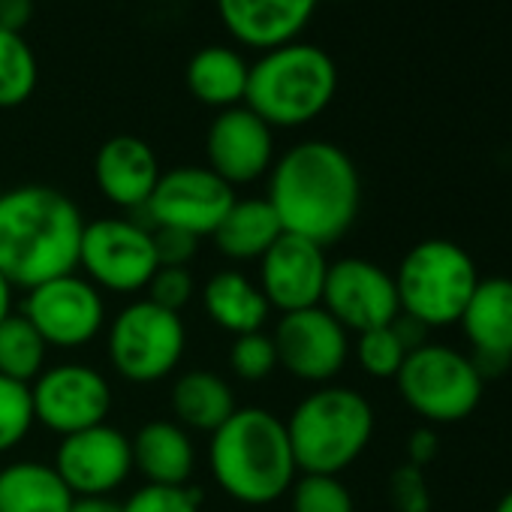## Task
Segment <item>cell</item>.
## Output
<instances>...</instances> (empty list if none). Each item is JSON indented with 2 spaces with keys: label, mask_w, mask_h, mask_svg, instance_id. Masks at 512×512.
<instances>
[{
  "label": "cell",
  "mask_w": 512,
  "mask_h": 512,
  "mask_svg": "<svg viewBox=\"0 0 512 512\" xmlns=\"http://www.w3.org/2000/svg\"><path fill=\"white\" fill-rule=\"evenodd\" d=\"M437 452H440V440H437L434 428L422 425V428H416V431L407 437V464L425 470V467L437 458Z\"/></svg>",
  "instance_id": "obj_37"
},
{
  "label": "cell",
  "mask_w": 512,
  "mask_h": 512,
  "mask_svg": "<svg viewBox=\"0 0 512 512\" xmlns=\"http://www.w3.org/2000/svg\"><path fill=\"white\" fill-rule=\"evenodd\" d=\"M79 269L100 293L133 296L148 290L160 269L151 226L130 217H100L85 223Z\"/></svg>",
  "instance_id": "obj_9"
},
{
  "label": "cell",
  "mask_w": 512,
  "mask_h": 512,
  "mask_svg": "<svg viewBox=\"0 0 512 512\" xmlns=\"http://www.w3.org/2000/svg\"><path fill=\"white\" fill-rule=\"evenodd\" d=\"M389 500L395 512H431V491L425 482V470L413 464H401L389 476Z\"/></svg>",
  "instance_id": "obj_34"
},
{
  "label": "cell",
  "mask_w": 512,
  "mask_h": 512,
  "mask_svg": "<svg viewBox=\"0 0 512 512\" xmlns=\"http://www.w3.org/2000/svg\"><path fill=\"white\" fill-rule=\"evenodd\" d=\"M266 199L284 232L329 247L341 241L359 217L362 178L341 145L305 139L275 157Z\"/></svg>",
  "instance_id": "obj_1"
},
{
  "label": "cell",
  "mask_w": 512,
  "mask_h": 512,
  "mask_svg": "<svg viewBox=\"0 0 512 512\" xmlns=\"http://www.w3.org/2000/svg\"><path fill=\"white\" fill-rule=\"evenodd\" d=\"M112 401L106 374L82 362L52 365L31 383L34 419L61 437L109 422Z\"/></svg>",
  "instance_id": "obj_12"
},
{
  "label": "cell",
  "mask_w": 512,
  "mask_h": 512,
  "mask_svg": "<svg viewBox=\"0 0 512 512\" xmlns=\"http://www.w3.org/2000/svg\"><path fill=\"white\" fill-rule=\"evenodd\" d=\"M482 377L512 362V278H479L458 320Z\"/></svg>",
  "instance_id": "obj_18"
},
{
  "label": "cell",
  "mask_w": 512,
  "mask_h": 512,
  "mask_svg": "<svg viewBox=\"0 0 512 512\" xmlns=\"http://www.w3.org/2000/svg\"><path fill=\"white\" fill-rule=\"evenodd\" d=\"M154 232V250L157 263L172 269H190L193 256L199 253V238L178 232V229H151Z\"/></svg>",
  "instance_id": "obj_36"
},
{
  "label": "cell",
  "mask_w": 512,
  "mask_h": 512,
  "mask_svg": "<svg viewBox=\"0 0 512 512\" xmlns=\"http://www.w3.org/2000/svg\"><path fill=\"white\" fill-rule=\"evenodd\" d=\"M284 425L302 473L341 476L368 449L377 416L362 392L326 383L308 392Z\"/></svg>",
  "instance_id": "obj_5"
},
{
  "label": "cell",
  "mask_w": 512,
  "mask_h": 512,
  "mask_svg": "<svg viewBox=\"0 0 512 512\" xmlns=\"http://www.w3.org/2000/svg\"><path fill=\"white\" fill-rule=\"evenodd\" d=\"M338 94V67L314 43H287L250 64L244 106L272 130H293L317 121Z\"/></svg>",
  "instance_id": "obj_4"
},
{
  "label": "cell",
  "mask_w": 512,
  "mask_h": 512,
  "mask_svg": "<svg viewBox=\"0 0 512 512\" xmlns=\"http://www.w3.org/2000/svg\"><path fill=\"white\" fill-rule=\"evenodd\" d=\"M320 305L356 335L392 326L401 317L395 278L365 256H341L329 263Z\"/></svg>",
  "instance_id": "obj_14"
},
{
  "label": "cell",
  "mask_w": 512,
  "mask_h": 512,
  "mask_svg": "<svg viewBox=\"0 0 512 512\" xmlns=\"http://www.w3.org/2000/svg\"><path fill=\"white\" fill-rule=\"evenodd\" d=\"M353 353H356V362L359 368L374 377V380H395L407 353H410V344L404 341L401 329H398V320L392 326H380V329H368V332H359L356 335V344H353Z\"/></svg>",
  "instance_id": "obj_29"
},
{
  "label": "cell",
  "mask_w": 512,
  "mask_h": 512,
  "mask_svg": "<svg viewBox=\"0 0 512 512\" xmlns=\"http://www.w3.org/2000/svg\"><path fill=\"white\" fill-rule=\"evenodd\" d=\"M217 16L232 40L247 49H278L308 28L320 0H214Z\"/></svg>",
  "instance_id": "obj_19"
},
{
  "label": "cell",
  "mask_w": 512,
  "mask_h": 512,
  "mask_svg": "<svg viewBox=\"0 0 512 512\" xmlns=\"http://www.w3.org/2000/svg\"><path fill=\"white\" fill-rule=\"evenodd\" d=\"M40 82V64L22 34L0 31V109L28 103Z\"/></svg>",
  "instance_id": "obj_28"
},
{
  "label": "cell",
  "mask_w": 512,
  "mask_h": 512,
  "mask_svg": "<svg viewBox=\"0 0 512 512\" xmlns=\"http://www.w3.org/2000/svg\"><path fill=\"white\" fill-rule=\"evenodd\" d=\"M202 308H205V317L217 329L229 332L232 338L263 332L269 323V314H272V305L266 302L260 284L235 269L214 272L205 281Z\"/></svg>",
  "instance_id": "obj_22"
},
{
  "label": "cell",
  "mask_w": 512,
  "mask_h": 512,
  "mask_svg": "<svg viewBox=\"0 0 512 512\" xmlns=\"http://www.w3.org/2000/svg\"><path fill=\"white\" fill-rule=\"evenodd\" d=\"M196 293V281L190 275V269H172V266H160L148 284V296L154 305L166 308V311H175L181 314L184 305H190Z\"/></svg>",
  "instance_id": "obj_35"
},
{
  "label": "cell",
  "mask_w": 512,
  "mask_h": 512,
  "mask_svg": "<svg viewBox=\"0 0 512 512\" xmlns=\"http://www.w3.org/2000/svg\"><path fill=\"white\" fill-rule=\"evenodd\" d=\"M0 196H4V184H0Z\"/></svg>",
  "instance_id": "obj_42"
},
{
  "label": "cell",
  "mask_w": 512,
  "mask_h": 512,
  "mask_svg": "<svg viewBox=\"0 0 512 512\" xmlns=\"http://www.w3.org/2000/svg\"><path fill=\"white\" fill-rule=\"evenodd\" d=\"M169 404L181 428L202 431V434H214L238 410L232 386L220 374L202 371V368L184 371L172 383Z\"/></svg>",
  "instance_id": "obj_25"
},
{
  "label": "cell",
  "mask_w": 512,
  "mask_h": 512,
  "mask_svg": "<svg viewBox=\"0 0 512 512\" xmlns=\"http://www.w3.org/2000/svg\"><path fill=\"white\" fill-rule=\"evenodd\" d=\"M67 512H121V503L112 497H76Z\"/></svg>",
  "instance_id": "obj_39"
},
{
  "label": "cell",
  "mask_w": 512,
  "mask_h": 512,
  "mask_svg": "<svg viewBox=\"0 0 512 512\" xmlns=\"http://www.w3.org/2000/svg\"><path fill=\"white\" fill-rule=\"evenodd\" d=\"M235 199V187L208 166H175L160 175L142 211L148 214L151 229H178L196 238H211Z\"/></svg>",
  "instance_id": "obj_11"
},
{
  "label": "cell",
  "mask_w": 512,
  "mask_h": 512,
  "mask_svg": "<svg viewBox=\"0 0 512 512\" xmlns=\"http://www.w3.org/2000/svg\"><path fill=\"white\" fill-rule=\"evenodd\" d=\"M49 344L22 311L0 323V374L31 386L49 365Z\"/></svg>",
  "instance_id": "obj_27"
},
{
  "label": "cell",
  "mask_w": 512,
  "mask_h": 512,
  "mask_svg": "<svg viewBox=\"0 0 512 512\" xmlns=\"http://www.w3.org/2000/svg\"><path fill=\"white\" fill-rule=\"evenodd\" d=\"M187 326L181 314L136 299L124 305L106 329V356L118 377L136 386L166 380L184 359Z\"/></svg>",
  "instance_id": "obj_8"
},
{
  "label": "cell",
  "mask_w": 512,
  "mask_h": 512,
  "mask_svg": "<svg viewBox=\"0 0 512 512\" xmlns=\"http://www.w3.org/2000/svg\"><path fill=\"white\" fill-rule=\"evenodd\" d=\"M55 470L73 497H112L133 473L130 437L109 422L67 434L58 443Z\"/></svg>",
  "instance_id": "obj_15"
},
{
  "label": "cell",
  "mask_w": 512,
  "mask_h": 512,
  "mask_svg": "<svg viewBox=\"0 0 512 512\" xmlns=\"http://www.w3.org/2000/svg\"><path fill=\"white\" fill-rule=\"evenodd\" d=\"M208 437V470L235 503L269 506L290 494L299 467L281 416L266 407H238Z\"/></svg>",
  "instance_id": "obj_3"
},
{
  "label": "cell",
  "mask_w": 512,
  "mask_h": 512,
  "mask_svg": "<svg viewBox=\"0 0 512 512\" xmlns=\"http://www.w3.org/2000/svg\"><path fill=\"white\" fill-rule=\"evenodd\" d=\"M121 512H202V491L190 485H142L121 503Z\"/></svg>",
  "instance_id": "obj_33"
},
{
  "label": "cell",
  "mask_w": 512,
  "mask_h": 512,
  "mask_svg": "<svg viewBox=\"0 0 512 512\" xmlns=\"http://www.w3.org/2000/svg\"><path fill=\"white\" fill-rule=\"evenodd\" d=\"M392 278L401 317L428 332L458 326L479 284V269L458 241L425 238L401 256L398 272Z\"/></svg>",
  "instance_id": "obj_6"
},
{
  "label": "cell",
  "mask_w": 512,
  "mask_h": 512,
  "mask_svg": "<svg viewBox=\"0 0 512 512\" xmlns=\"http://www.w3.org/2000/svg\"><path fill=\"white\" fill-rule=\"evenodd\" d=\"M229 368L244 383L269 380L278 371V353L269 332H250L238 335L229 347Z\"/></svg>",
  "instance_id": "obj_32"
},
{
  "label": "cell",
  "mask_w": 512,
  "mask_h": 512,
  "mask_svg": "<svg viewBox=\"0 0 512 512\" xmlns=\"http://www.w3.org/2000/svg\"><path fill=\"white\" fill-rule=\"evenodd\" d=\"M160 175L163 169L154 148L130 133L106 139L94 157V181L100 193L124 211L145 208Z\"/></svg>",
  "instance_id": "obj_20"
},
{
  "label": "cell",
  "mask_w": 512,
  "mask_h": 512,
  "mask_svg": "<svg viewBox=\"0 0 512 512\" xmlns=\"http://www.w3.org/2000/svg\"><path fill=\"white\" fill-rule=\"evenodd\" d=\"M205 157L229 187L253 184L275 166V130L244 103L223 109L205 133Z\"/></svg>",
  "instance_id": "obj_16"
},
{
  "label": "cell",
  "mask_w": 512,
  "mask_h": 512,
  "mask_svg": "<svg viewBox=\"0 0 512 512\" xmlns=\"http://www.w3.org/2000/svg\"><path fill=\"white\" fill-rule=\"evenodd\" d=\"M34 425L37 419L31 404V386L0 374V455L25 443Z\"/></svg>",
  "instance_id": "obj_31"
},
{
  "label": "cell",
  "mask_w": 512,
  "mask_h": 512,
  "mask_svg": "<svg viewBox=\"0 0 512 512\" xmlns=\"http://www.w3.org/2000/svg\"><path fill=\"white\" fill-rule=\"evenodd\" d=\"M13 299H16V290L10 287V281L4 275H0V323L13 314Z\"/></svg>",
  "instance_id": "obj_40"
},
{
  "label": "cell",
  "mask_w": 512,
  "mask_h": 512,
  "mask_svg": "<svg viewBox=\"0 0 512 512\" xmlns=\"http://www.w3.org/2000/svg\"><path fill=\"white\" fill-rule=\"evenodd\" d=\"M133 470H139L148 485H190L196 470V446L187 428L175 419H151L133 437Z\"/></svg>",
  "instance_id": "obj_21"
},
{
  "label": "cell",
  "mask_w": 512,
  "mask_h": 512,
  "mask_svg": "<svg viewBox=\"0 0 512 512\" xmlns=\"http://www.w3.org/2000/svg\"><path fill=\"white\" fill-rule=\"evenodd\" d=\"M22 314L43 335L49 350H82L106 329L103 293L79 272L28 290Z\"/></svg>",
  "instance_id": "obj_10"
},
{
  "label": "cell",
  "mask_w": 512,
  "mask_h": 512,
  "mask_svg": "<svg viewBox=\"0 0 512 512\" xmlns=\"http://www.w3.org/2000/svg\"><path fill=\"white\" fill-rule=\"evenodd\" d=\"M247 73H250V64L244 61V55L238 49L205 46L187 61L184 82H187V91L202 106L223 112V109L244 103Z\"/></svg>",
  "instance_id": "obj_24"
},
{
  "label": "cell",
  "mask_w": 512,
  "mask_h": 512,
  "mask_svg": "<svg viewBox=\"0 0 512 512\" xmlns=\"http://www.w3.org/2000/svg\"><path fill=\"white\" fill-rule=\"evenodd\" d=\"M329 272L326 247L284 232L260 260V290L272 311L293 314L305 308H317L323 299Z\"/></svg>",
  "instance_id": "obj_17"
},
{
  "label": "cell",
  "mask_w": 512,
  "mask_h": 512,
  "mask_svg": "<svg viewBox=\"0 0 512 512\" xmlns=\"http://www.w3.org/2000/svg\"><path fill=\"white\" fill-rule=\"evenodd\" d=\"M272 341L278 353V368L314 386L332 383L353 353L350 332L323 305L281 314Z\"/></svg>",
  "instance_id": "obj_13"
},
{
  "label": "cell",
  "mask_w": 512,
  "mask_h": 512,
  "mask_svg": "<svg viewBox=\"0 0 512 512\" xmlns=\"http://www.w3.org/2000/svg\"><path fill=\"white\" fill-rule=\"evenodd\" d=\"M494 512H512V488H509V491L494 503Z\"/></svg>",
  "instance_id": "obj_41"
},
{
  "label": "cell",
  "mask_w": 512,
  "mask_h": 512,
  "mask_svg": "<svg viewBox=\"0 0 512 512\" xmlns=\"http://www.w3.org/2000/svg\"><path fill=\"white\" fill-rule=\"evenodd\" d=\"M85 217L49 184H22L0 196V275L13 290H34L79 269Z\"/></svg>",
  "instance_id": "obj_2"
},
{
  "label": "cell",
  "mask_w": 512,
  "mask_h": 512,
  "mask_svg": "<svg viewBox=\"0 0 512 512\" xmlns=\"http://www.w3.org/2000/svg\"><path fill=\"white\" fill-rule=\"evenodd\" d=\"M284 235V226L266 196L235 199L220 226L214 229V247L232 263H260L266 250Z\"/></svg>",
  "instance_id": "obj_23"
},
{
  "label": "cell",
  "mask_w": 512,
  "mask_h": 512,
  "mask_svg": "<svg viewBox=\"0 0 512 512\" xmlns=\"http://www.w3.org/2000/svg\"><path fill=\"white\" fill-rule=\"evenodd\" d=\"M401 401L428 425H452L476 413L485 377L476 362L449 344H419L395 377Z\"/></svg>",
  "instance_id": "obj_7"
},
{
  "label": "cell",
  "mask_w": 512,
  "mask_h": 512,
  "mask_svg": "<svg viewBox=\"0 0 512 512\" xmlns=\"http://www.w3.org/2000/svg\"><path fill=\"white\" fill-rule=\"evenodd\" d=\"M293 512H356V500L341 476L302 473L290 488Z\"/></svg>",
  "instance_id": "obj_30"
},
{
  "label": "cell",
  "mask_w": 512,
  "mask_h": 512,
  "mask_svg": "<svg viewBox=\"0 0 512 512\" xmlns=\"http://www.w3.org/2000/svg\"><path fill=\"white\" fill-rule=\"evenodd\" d=\"M34 19V0H0V31L22 34Z\"/></svg>",
  "instance_id": "obj_38"
},
{
  "label": "cell",
  "mask_w": 512,
  "mask_h": 512,
  "mask_svg": "<svg viewBox=\"0 0 512 512\" xmlns=\"http://www.w3.org/2000/svg\"><path fill=\"white\" fill-rule=\"evenodd\" d=\"M73 491L46 461H13L0 467V512H67Z\"/></svg>",
  "instance_id": "obj_26"
}]
</instances>
